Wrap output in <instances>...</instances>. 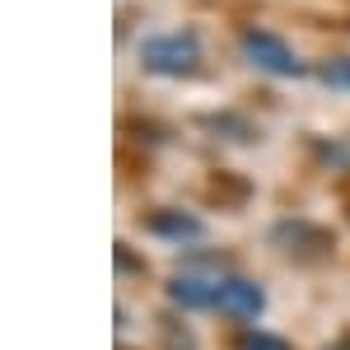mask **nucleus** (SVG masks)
Wrapping results in <instances>:
<instances>
[{
	"label": "nucleus",
	"mask_w": 350,
	"mask_h": 350,
	"mask_svg": "<svg viewBox=\"0 0 350 350\" xmlns=\"http://www.w3.org/2000/svg\"><path fill=\"white\" fill-rule=\"evenodd\" d=\"M140 61L154 75H191L201 66V38L196 33H159L140 42Z\"/></svg>",
	"instance_id": "1"
},
{
	"label": "nucleus",
	"mask_w": 350,
	"mask_h": 350,
	"mask_svg": "<svg viewBox=\"0 0 350 350\" xmlns=\"http://www.w3.org/2000/svg\"><path fill=\"white\" fill-rule=\"evenodd\" d=\"M145 229H150V234H159V239H173V243L201 239V219L183 215V211H154V215L145 219Z\"/></svg>",
	"instance_id": "5"
},
{
	"label": "nucleus",
	"mask_w": 350,
	"mask_h": 350,
	"mask_svg": "<svg viewBox=\"0 0 350 350\" xmlns=\"http://www.w3.org/2000/svg\"><path fill=\"white\" fill-rule=\"evenodd\" d=\"M168 295H173V304H183V308H215V299H219V280H201V275H178Z\"/></svg>",
	"instance_id": "4"
},
{
	"label": "nucleus",
	"mask_w": 350,
	"mask_h": 350,
	"mask_svg": "<svg viewBox=\"0 0 350 350\" xmlns=\"http://www.w3.org/2000/svg\"><path fill=\"white\" fill-rule=\"evenodd\" d=\"M243 350H290L280 336H267V332H252V336H243Z\"/></svg>",
	"instance_id": "7"
},
{
	"label": "nucleus",
	"mask_w": 350,
	"mask_h": 350,
	"mask_svg": "<svg viewBox=\"0 0 350 350\" xmlns=\"http://www.w3.org/2000/svg\"><path fill=\"white\" fill-rule=\"evenodd\" d=\"M318 80L350 89V61H346V56H332V61H323V66H318Z\"/></svg>",
	"instance_id": "6"
},
{
	"label": "nucleus",
	"mask_w": 350,
	"mask_h": 350,
	"mask_svg": "<svg viewBox=\"0 0 350 350\" xmlns=\"http://www.w3.org/2000/svg\"><path fill=\"white\" fill-rule=\"evenodd\" d=\"M262 304H267V299H262V290H257L252 280H243V275L219 280V299H215L219 313H229V318H257Z\"/></svg>",
	"instance_id": "3"
},
{
	"label": "nucleus",
	"mask_w": 350,
	"mask_h": 350,
	"mask_svg": "<svg viewBox=\"0 0 350 350\" xmlns=\"http://www.w3.org/2000/svg\"><path fill=\"white\" fill-rule=\"evenodd\" d=\"M239 47H243V56H247L257 70H267V75H275V80H295L299 70H304L299 56L290 52V42L275 38V33H267V28H243Z\"/></svg>",
	"instance_id": "2"
}]
</instances>
